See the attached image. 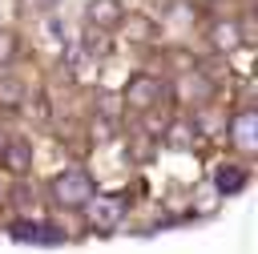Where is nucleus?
<instances>
[{"label": "nucleus", "instance_id": "1", "mask_svg": "<svg viewBox=\"0 0 258 254\" xmlns=\"http://www.w3.org/2000/svg\"><path fill=\"white\" fill-rule=\"evenodd\" d=\"M56 194H60V202H69V206H81L85 198H93V181L73 169V173H64V177L56 181Z\"/></svg>", "mask_w": 258, "mask_h": 254}]
</instances>
